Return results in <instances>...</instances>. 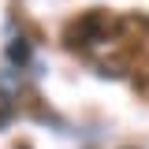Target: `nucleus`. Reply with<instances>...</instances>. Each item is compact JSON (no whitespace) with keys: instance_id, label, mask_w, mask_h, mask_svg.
Returning <instances> with one entry per match:
<instances>
[{"instance_id":"f257e3e1","label":"nucleus","mask_w":149,"mask_h":149,"mask_svg":"<svg viewBox=\"0 0 149 149\" xmlns=\"http://www.w3.org/2000/svg\"><path fill=\"white\" fill-rule=\"evenodd\" d=\"M119 34H123V19L108 15V11H86V15H78V19L67 22L63 41H67V49L86 56L101 41H112V37H119Z\"/></svg>"},{"instance_id":"f03ea898","label":"nucleus","mask_w":149,"mask_h":149,"mask_svg":"<svg viewBox=\"0 0 149 149\" xmlns=\"http://www.w3.org/2000/svg\"><path fill=\"white\" fill-rule=\"evenodd\" d=\"M8 56H11L15 63H26V60H30V45H26V41L19 37V41H11V49H8Z\"/></svg>"},{"instance_id":"7ed1b4c3","label":"nucleus","mask_w":149,"mask_h":149,"mask_svg":"<svg viewBox=\"0 0 149 149\" xmlns=\"http://www.w3.org/2000/svg\"><path fill=\"white\" fill-rule=\"evenodd\" d=\"M11 116H15V104H11V97H8V93H0V130L11 123Z\"/></svg>"},{"instance_id":"20e7f679","label":"nucleus","mask_w":149,"mask_h":149,"mask_svg":"<svg viewBox=\"0 0 149 149\" xmlns=\"http://www.w3.org/2000/svg\"><path fill=\"white\" fill-rule=\"evenodd\" d=\"M19 149H30V146H19Z\"/></svg>"}]
</instances>
